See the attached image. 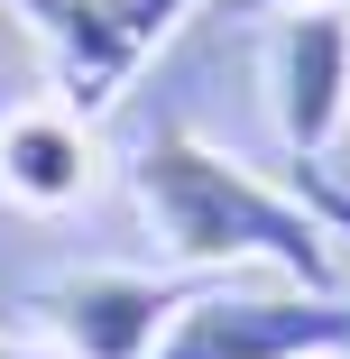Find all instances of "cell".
Masks as SVG:
<instances>
[{"mask_svg": "<svg viewBox=\"0 0 350 359\" xmlns=\"http://www.w3.org/2000/svg\"><path fill=\"white\" fill-rule=\"evenodd\" d=\"M267 10H350V0H222V19H267Z\"/></svg>", "mask_w": 350, "mask_h": 359, "instance_id": "cell-8", "label": "cell"}, {"mask_svg": "<svg viewBox=\"0 0 350 359\" xmlns=\"http://www.w3.org/2000/svg\"><path fill=\"white\" fill-rule=\"evenodd\" d=\"M129 203L175 276H276L304 295H341V240L286 184L249 175L194 129H157L129 157Z\"/></svg>", "mask_w": 350, "mask_h": 359, "instance_id": "cell-1", "label": "cell"}, {"mask_svg": "<svg viewBox=\"0 0 350 359\" xmlns=\"http://www.w3.org/2000/svg\"><path fill=\"white\" fill-rule=\"evenodd\" d=\"M0 194L28 203V212H65V203H83L93 194V129L74 111H10L0 120Z\"/></svg>", "mask_w": 350, "mask_h": 359, "instance_id": "cell-6", "label": "cell"}, {"mask_svg": "<svg viewBox=\"0 0 350 359\" xmlns=\"http://www.w3.org/2000/svg\"><path fill=\"white\" fill-rule=\"evenodd\" d=\"M148 359H350V295L276 276H203Z\"/></svg>", "mask_w": 350, "mask_h": 359, "instance_id": "cell-2", "label": "cell"}, {"mask_svg": "<svg viewBox=\"0 0 350 359\" xmlns=\"http://www.w3.org/2000/svg\"><path fill=\"white\" fill-rule=\"evenodd\" d=\"M0 359H65L55 341H10V332H0Z\"/></svg>", "mask_w": 350, "mask_h": 359, "instance_id": "cell-9", "label": "cell"}, {"mask_svg": "<svg viewBox=\"0 0 350 359\" xmlns=\"http://www.w3.org/2000/svg\"><path fill=\"white\" fill-rule=\"evenodd\" d=\"M194 285L203 276H175V267H83L37 285V323L65 359H148Z\"/></svg>", "mask_w": 350, "mask_h": 359, "instance_id": "cell-4", "label": "cell"}, {"mask_svg": "<svg viewBox=\"0 0 350 359\" xmlns=\"http://www.w3.org/2000/svg\"><path fill=\"white\" fill-rule=\"evenodd\" d=\"M286 194H295V203L314 212V222H323L332 240H350V184H341V175H332L323 157H295V175H286Z\"/></svg>", "mask_w": 350, "mask_h": 359, "instance_id": "cell-7", "label": "cell"}, {"mask_svg": "<svg viewBox=\"0 0 350 359\" xmlns=\"http://www.w3.org/2000/svg\"><path fill=\"white\" fill-rule=\"evenodd\" d=\"M276 83V129L295 157H323L350 120V10H286L267 46Z\"/></svg>", "mask_w": 350, "mask_h": 359, "instance_id": "cell-5", "label": "cell"}, {"mask_svg": "<svg viewBox=\"0 0 350 359\" xmlns=\"http://www.w3.org/2000/svg\"><path fill=\"white\" fill-rule=\"evenodd\" d=\"M203 0H10V19H28V37L46 46L55 74V111H74L83 129L120 111V93Z\"/></svg>", "mask_w": 350, "mask_h": 359, "instance_id": "cell-3", "label": "cell"}]
</instances>
